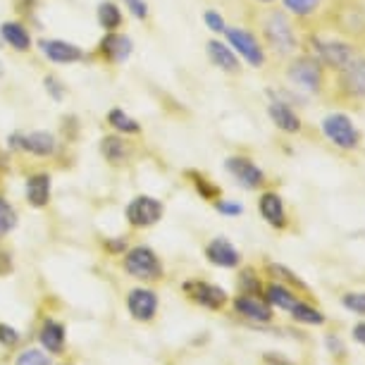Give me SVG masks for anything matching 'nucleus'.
<instances>
[{"label": "nucleus", "mask_w": 365, "mask_h": 365, "mask_svg": "<svg viewBox=\"0 0 365 365\" xmlns=\"http://www.w3.org/2000/svg\"><path fill=\"white\" fill-rule=\"evenodd\" d=\"M225 36H227V43L234 53L239 55V60H244V63H249L251 67H265V46L260 43V38L256 36L253 31L244 29V26H227L225 29Z\"/></svg>", "instance_id": "nucleus-4"}, {"label": "nucleus", "mask_w": 365, "mask_h": 365, "mask_svg": "<svg viewBox=\"0 0 365 365\" xmlns=\"http://www.w3.org/2000/svg\"><path fill=\"white\" fill-rule=\"evenodd\" d=\"M43 91L48 93V98H53L55 103H63L67 96V86L65 81L58 77V74H46L43 77Z\"/></svg>", "instance_id": "nucleus-31"}, {"label": "nucleus", "mask_w": 365, "mask_h": 365, "mask_svg": "<svg viewBox=\"0 0 365 365\" xmlns=\"http://www.w3.org/2000/svg\"><path fill=\"white\" fill-rule=\"evenodd\" d=\"M127 308H129V313H132L134 320L148 322V320H153V315L158 311V296H155V292L143 289V287L132 289L127 296Z\"/></svg>", "instance_id": "nucleus-19"}, {"label": "nucleus", "mask_w": 365, "mask_h": 365, "mask_svg": "<svg viewBox=\"0 0 365 365\" xmlns=\"http://www.w3.org/2000/svg\"><path fill=\"white\" fill-rule=\"evenodd\" d=\"M184 292H187V296L191 301L201 303V306L210 308V311H217V308H222L227 303V292L222 287L217 284H208V282H187L184 284Z\"/></svg>", "instance_id": "nucleus-16"}, {"label": "nucleus", "mask_w": 365, "mask_h": 365, "mask_svg": "<svg viewBox=\"0 0 365 365\" xmlns=\"http://www.w3.org/2000/svg\"><path fill=\"white\" fill-rule=\"evenodd\" d=\"M260 43L265 51H270L277 58H292L299 48V36H296L292 15L287 10H267L260 17Z\"/></svg>", "instance_id": "nucleus-1"}, {"label": "nucleus", "mask_w": 365, "mask_h": 365, "mask_svg": "<svg viewBox=\"0 0 365 365\" xmlns=\"http://www.w3.org/2000/svg\"><path fill=\"white\" fill-rule=\"evenodd\" d=\"M17 365H51V358H48L43 351L29 349L17 358Z\"/></svg>", "instance_id": "nucleus-36"}, {"label": "nucleus", "mask_w": 365, "mask_h": 365, "mask_svg": "<svg viewBox=\"0 0 365 365\" xmlns=\"http://www.w3.org/2000/svg\"><path fill=\"white\" fill-rule=\"evenodd\" d=\"M8 150L10 153H24L31 158H55L63 141L48 129H31V132H12L8 134Z\"/></svg>", "instance_id": "nucleus-3"}, {"label": "nucleus", "mask_w": 365, "mask_h": 365, "mask_svg": "<svg viewBox=\"0 0 365 365\" xmlns=\"http://www.w3.org/2000/svg\"><path fill=\"white\" fill-rule=\"evenodd\" d=\"M17 341H19V334L15 327L0 325V344H3V346H15Z\"/></svg>", "instance_id": "nucleus-39"}, {"label": "nucleus", "mask_w": 365, "mask_h": 365, "mask_svg": "<svg viewBox=\"0 0 365 365\" xmlns=\"http://www.w3.org/2000/svg\"><path fill=\"white\" fill-rule=\"evenodd\" d=\"M267 117H270L272 125L284 134H301V129H303L299 113H296L287 101H282L277 93H272V101L267 103Z\"/></svg>", "instance_id": "nucleus-14"}, {"label": "nucleus", "mask_w": 365, "mask_h": 365, "mask_svg": "<svg viewBox=\"0 0 365 365\" xmlns=\"http://www.w3.org/2000/svg\"><path fill=\"white\" fill-rule=\"evenodd\" d=\"M212 205H215L220 215H241L244 212V205L239 201H222V198H217V201H212Z\"/></svg>", "instance_id": "nucleus-37"}, {"label": "nucleus", "mask_w": 365, "mask_h": 365, "mask_svg": "<svg viewBox=\"0 0 365 365\" xmlns=\"http://www.w3.org/2000/svg\"><path fill=\"white\" fill-rule=\"evenodd\" d=\"M98 150H101L103 160H106L110 168H125L134 155V146H132V141H129V136H122L117 132H110L103 136L98 143Z\"/></svg>", "instance_id": "nucleus-13"}, {"label": "nucleus", "mask_w": 365, "mask_h": 365, "mask_svg": "<svg viewBox=\"0 0 365 365\" xmlns=\"http://www.w3.org/2000/svg\"><path fill=\"white\" fill-rule=\"evenodd\" d=\"M258 208H260V215L270 227H277V230H284L287 227V208H284V201L277 191H265L260 194L258 198Z\"/></svg>", "instance_id": "nucleus-20"}, {"label": "nucleus", "mask_w": 365, "mask_h": 365, "mask_svg": "<svg viewBox=\"0 0 365 365\" xmlns=\"http://www.w3.org/2000/svg\"><path fill=\"white\" fill-rule=\"evenodd\" d=\"M225 170L230 172L234 182L246 191H256L265 184V172L246 155H230L225 160Z\"/></svg>", "instance_id": "nucleus-12"}, {"label": "nucleus", "mask_w": 365, "mask_h": 365, "mask_svg": "<svg viewBox=\"0 0 365 365\" xmlns=\"http://www.w3.org/2000/svg\"><path fill=\"white\" fill-rule=\"evenodd\" d=\"M10 170V150H0V172Z\"/></svg>", "instance_id": "nucleus-42"}, {"label": "nucleus", "mask_w": 365, "mask_h": 365, "mask_svg": "<svg viewBox=\"0 0 365 365\" xmlns=\"http://www.w3.org/2000/svg\"><path fill=\"white\" fill-rule=\"evenodd\" d=\"M122 8L134 19H139V22H148V17H150L148 0H122Z\"/></svg>", "instance_id": "nucleus-32"}, {"label": "nucleus", "mask_w": 365, "mask_h": 365, "mask_svg": "<svg viewBox=\"0 0 365 365\" xmlns=\"http://www.w3.org/2000/svg\"><path fill=\"white\" fill-rule=\"evenodd\" d=\"M53 194V177L48 172H34L24 182V196L31 208H46Z\"/></svg>", "instance_id": "nucleus-18"}, {"label": "nucleus", "mask_w": 365, "mask_h": 365, "mask_svg": "<svg viewBox=\"0 0 365 365\" xmlns=\"http://www.w3.org/2000/svg\"><path fill=\"white\" fill-rule=\"evenodd\" d=\"M292 315L299 322H306V325H322V322H325V315H322L318 308L308 306V303H301V301L294 303Z\"/></svg>", "instance_id": "nucleus-29"}, {"label": "nucleus", "mask_w": 365, "mask_h": 365, "mask_svg": "<svg viewBox=\"0 0 365 365\" xmlns=\"http://www.w3.org/2000/svg\"><path fill=\"white\" fill-rule=\"evenodd\" d=\"M0 41L15 53L34 51V36L22 19H8V22L0 24Z\"/></svg>", "instance_id": "nucleus-15"}, {"label": "nucleus", "mask_w": 365, "mask_h": 365, "mask_svg": "<svg viewBox=\"0 0 365 365\" xmlns=\"http://www.w3.org/2000/svg\"><path fill=\"white\" fill-rule=\"evenodd\" d=\"M15 227H17V212L10 205V201H5V198L0 196V239H3L5 234H10Z\"/></svg>", "instance_id": "nucleus-30"}, {"label": "nucleus", "mask_w": 365, "mask_h": 365, "mask_svg": "<svg viewBox=\"0 0 365 365\" xmlns=\"http://www.w3.org/2000/svg\"><path fill=\"white\" fill-rule=\"evenodd\" d=\"M36 48L48 63L53 65H79L88 60V53L84 48L65 38H38Z\"/></svg>", "instance_id": "nucleus-10"}, {"label": "nucleus", "mask_w": 365, "mask_h": 365, "mask_svg": "<svg viewBox=\"0 0 365 365\" xmlns=\"http://www.w3.org/2000/svg\"><path fill=\"white\" fill-rule=\"evenodd\" d=\"M134 53V41L125 31H103V36L96 43L93 58L110 67H120L129 63Z\"/></svg>", "instance_id": "nucleus-5"}, {"label": "nucleus", "mask_w": 365, "mask_h": 365, "mask_svg": "<svg viewBox=\"0 0 365 365\" xmlns=\"http://www.w3.org/2000/svg\"><path fill=\"white\" fill-rule=\"evenodd\" d=\"M106 249L110 253H125L127 251V239L115 237V239H106Z\"/></svg>", "instance_id": "nucleus-40"}, {"label": "nucleus", "mask_w": 365, "mask_h": 365, "mask_svg": "<svg viewBox=\"0 0 365 365\" xmlns=\"http://www.w3.org/2000/svg\"><path fill=\"white\" fill-rule=\"evenodd\" d=\"M336 88H339L344 98H365V55L356 53V58L336 72Z\"/></svg>", "instance_id": "nucleus-11"}, {"label": "nucleus", "mask_w": 365, "mask_h": 365, "mask_svg": "<svg viewBox=\"0 0 365 365\" xmlns=\"http://www.w3.org/2000/svg\"><path fill=\"white\" fill-rule=\"evenodd\" d=\"M106 122H108V127L113 129V132L122 134V136H139L143 132L141 122L136 120V117L129 115L127 110H122V108H110L108 115H106Z\"/></svg>", "instance_id": "nucleus-24"}, {"label": "nucleus", "mask_w": 365, "mask_h": 365, "mask_svg": "<svg viewBox=\"0 0 365 365\" xmlns=\"http://www.w3.org/2000/svg\"><path fill=\"white\" fill-rule=\"evenodd\" d=\"M163 215H165L163 201H160V198H155V196H148V194L134 196L132 201L127 203V208H125L127 222L132 227H136V230L158 225L163 220Z\"/></svg>", "instance_id": "nucleus-9"}, {"label": "nucleus", "mask_w": 365, "mask_h": 365, "mask_svg": "<svg viewBox=\"0 0 365 365\" xmlns=\"http://www.w3.org/2000/svg\"><path fill=\"white\" fill-rule=\"evenodd\" d=\"M187 179H191V184H194L196 194L205 198V201H217L220 196H222V191H220L217 184H212L208 177L203 175V172L198 170H187Z\"/></svg>", "instance_id": "nucleus-27"}, {"label": "nucleus", "mask_w": 365, "mask_h": 365, "mask_svg": "<svg viewBox=\"0 0 365 365\" xmlns=\"http://www.w3.org/2000/svg\"><path fill=\"white\" fill-rule=\"evenodd\" d=\"M267 270H270L272 274H277V279H284V282H289V284H294L296 289H301V292H308V287L303 284V282L296 277V274L289 270V267H284V265H267Z\"/></svg>", "instance_id": "nucleus-34"}, {"label": "nucleus", "mask_w": 365, "mask_h": 365, "mask_svg": "<svg viewBox=\"0 0 365 365\" xmlns=\"http://www.w3.org/2000/svg\"><path fill=\"white\" fill-rule=\"evenodd\" d=\"M354 339H356V341H361L363 346H365V322H361V325H356V327H354Z\"/></svg>", "instance_id": "nucleus-43"}, {"label": "nucleus", "mask_w": 365, "mask_h": 365, "mask_svg": "<svg viewBox=\"0 0 365 365\" xmlns=\"http://www.w3.org/2000/svg\"><path fill=\"white\" fill-rule=\"evenodd\" d=\"M125 270L132 274L134 279L141 282H158L163 279L165 267L158 258V253L150 246H134L125 253Z\"/></svg>", "instance_id": "nucleus-7"}, {"label": "nucleus", "mask_w": 365, "mask_h": 365, "mask_svg": "<svg viewBox=\"0 0 365 365\" xmlns=\"http://www.w3.org/2000/svg\"><path fill=\"white\" fill-rule=\"evenodd\" d=\"M239 287H241V292H244V294L260 296V279L256 277V272H253V270H244V272H241Z\"/></svg>", "instance_id": "nucleus-35"}, {"label": "nucleus", "mask_w": 365, "mask_h": 365, "mask_svg": "<svg viewBox=\"0 0 365 365\" xmlns=\"http://www.w3.org/2000/svg\"><path fill=\"white\" fill-rule=\"evenodd\" d=\"M265 301L270 303V306H277L282 311H292L294 303L299 301L294 296V292H289L284 284H279V282H274V284H267L265 287Z\"/></svg>", "instance_id": "nucleus-26"}, {"label": "nucleus", "mask_w": 365, "mask_h": 365, "mask_svg": "<svg viewBox=\"0 0 365 365\" xmlns=\"http://www.w3.org/2000/svg\"><path fill=\"white\" fill-rule=\"evenodd\" d=\"M205 55H208L210 65L217 67L220 72H225V74H239L241 72L239 55L234 53L230 48V43H225V41L210 38L208 43H205Z\"/></svg>", "instance_id": "nucleus-17"}, {"label": "nucleus", "mask_w": 365, "mask_h": 365, "mask_svg": "<svg viewBox=\"0 0 365 365\" xmlns=\"http://www.w3.org/2000/svg\"><path fill=\"white\" fill-rule=\"evenodd\" d=\"M96 22L103 31H120L125 26V10L115 0H101L96 8Z\"/></svg>", "instance_id": "nucleus-23"}, {"label": "nucleus", "mask_w": 365, "mask_h": 365, "mask_svg": "<svg viewBox=\"0 0 365 365\" xmlns=\"http://www.w3.org/2000/svg\"><path fill=\"white\" fill-rule=\"evenodd\" d=\"M341 303L349 308V311L365 315V294H346V296L341 299Z\"/></svg>", "instance_id": "nucleus-38"}, {"label": "nucleus", "mask_w": 365, "mask_h": 365, "mask_svg": "<svg viewBox=\"0 0 365 365\" xmlns=\"http://www.w3.org/2000/svg\"><path fill=\"white\" fill-rule=\"evenodd\" d=\"M205 258L217 267H237L241 260V253L234 249V244L230 239L217 237L205 246Z\"/></svg>", "instance_id": "nucleus-21"}, {"label": "nucleus", "mask_w": 365, "mask_h": 365, "mask_svg": "<svg viewBox=\"0 0 365 365\" xmlns=\"http://www.w3.org/2000/svg\"><path fill=\"white\" fill-rule=\"evenodd\" d=\"M41 344H43L46 351L51 354H60L65 349V327L55 320H48L43 327H41Z\"/></svg>", "instance_id": "nucleus-25"}, {"label": "nucleus", "mask_w": 365, "mask_h": 365, "mask_svg": "<svg viewBox=\"0 0 365 365\" xmlns=\"http://www.w3.org/2000/svg\"><path fill=\"white\" fill-rule=\"evenodd\" d=\"M8 272H12V256L10 251L0 249V277H5Z\"/></svg>", "instance_id": "nucleus-41"}, {"label": "nucleus", "mask_w": 365, "mask_h": 365, "mask_svg": "<svg viewBox=\"0 0 365 365\" xmlns=\"http://www.w3.org/2000/svg\"><path fill=\"white\" fill-rule=\"evenodd\" d=\"M256 3H260V5H272V3H277V0H256Z\"/></svg>", "instance_id": "nucleus-44"}, {"label": "nucleus", "mask_w": 365, "mask_h": 365, "mask_svg": "<svg viewBox=\"0 0 365 365\" xmlns=\"http://www.w3.org/2000/svg\"><path fill=\"white\" fill-rule=\"evenodd\" d=\"M203 24H205V29L212 31V34H225V29H227L225 17L220 15L217 10H212V8L203 12Z\"/></svg>", "instance_id": "nucleus-33"}, {"label": "nucleus", "mask_w": 365, "mask_h": 365, "mask_svg": "<svg viewBox=\"0 0 365 365\" xmlns=\"http://www.w3.org/2000/svg\"><path fill=\"white\" fill-rule=\"evenodd\" d=\"M284 74L289 84L301 93H320L325 86V65L313 53L292 55Z\"/></svg>", "instance_id": "nucleus-2"}, {"label": "nucleus", "mask_w": 365, "mask_h": 365, "mask_svg": "<svg viewBox=\"0 0 365 365\" xmlns=\"http://www.w3.org/2000/svg\"><path fill=\"white\" fill-rule=\"evenodd\" d=\"M311 46H313V55L325 65V70L339 72L341 67H346L356 58V48L339 38L311 36Z\"/></svg>", "instance_id": "nucleus-8"}, {"label": "nucleus", "mask_w": 365, "mask_h": 365, "mask_svg": "<svg viewBox=\"0 0 365 365\" xmlns=\"http://www.w3.org/2000/svg\"><path fill=\"white\" fill-rule=\"evenodd\" d=\"M320 129L325 139L341 150H356L361 146V132L354 125V120L344 113H329L327 117H322Z\"/></svg>", "instance_id": "nucleus-6"}, {"label": "nucleus", "mask_w": 365, "mask_h": 365, "mask_svg": "<svg viewBox=\"0 0 365 365\" xmlns=\"http://www.w3.org/2000/svg\"><path fill=\"white\" fill-rule=\"evenodd\" d=\"M282 3H284V10L292 17L308 19V17H313L315 12L320 10L322 0H282Z\"/></svg>", "instance_id": "nucleus-28"}, {"label": "nucleus", "mask_w": 365, "mask_h": 365, "mask_svg": "<svg viewBox=\"0 0 365 365\" xmlns=\"http://www.w3.org/2000/svg\"><path fill=\"white\" fill-rule=\"evenodd\" d=\"M234 308H237L239 315L249 320H258V322H267L272 318V306L265 299H258L253 294H241L234 299Z\"/></svg>", "instance_id": "nucleus-22"}]
</instances>
